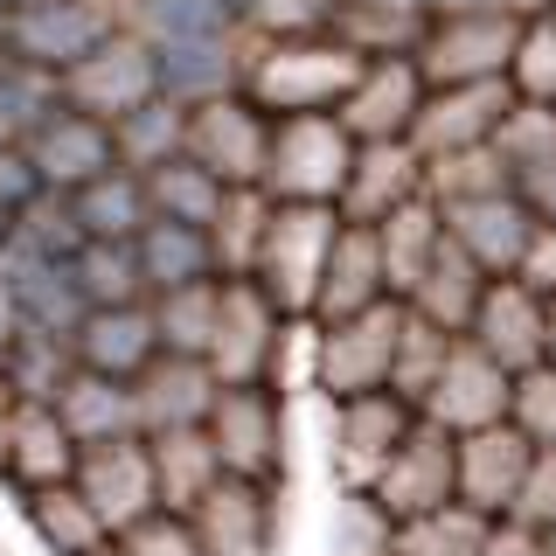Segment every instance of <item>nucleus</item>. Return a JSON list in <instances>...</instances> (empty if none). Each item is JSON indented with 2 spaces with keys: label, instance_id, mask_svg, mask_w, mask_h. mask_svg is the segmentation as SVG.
<instances>
[{
  "label": "nucleus",
  "instance_id": "1",
  "mask_svg": "<svg viewBox=\"0 0 556 556\" xmlns=\"http://www.w3.org/2000/svg\"><path fill=\"white\" fill-rule=\"evenodd\" d=\"M369 56H355L348 42H251V70H243V98L265 104L271 118H313V112H341L348 91L362 84Z\"/></svg>",
  "mask_w": 556,
  "mask_h": 556
},
{
  "label": "nucleus",
  "instance_id": "2",
  "mask_svg": "<svg viewBox=\"0 0 556 556\" xmlns=\"http://www.w3.org/2000/svg\"><path fill=\"white\" fill-rule=\"evenodd\" d=\"M355 153H362V139L348 132L334 112L278 118L271 126V161H265V195L278 208H341Z\"/></svg>",
  "mask_w": 556,
  "mask_h": 556
},
{
  "label": "nucleus",
  "instance_id": "3",
  "mask_svg": "<svg viewBox=\"0 0 556 556\" xmlns=\"http://www.w3.org/2000/svg\"><path fill=\"white\" fill-rule=\"evenodd\" d=\"M410 306L404 300H382L369 313L341 327H313V390L327 404H355V396H382L396 369V348H404Z\"/></svg>",
  "mask_w": 556,
  "mask_h": 556
},
{
  "label": "nucleus",
  "instance_id": "4",
  "mask_svg": "<svg viewBox=\"0 0 556 556\" xmlns=\"http://www.w3.org/2000/svg\"><path fill=\"white\" fill-rule=\"evenodd\" d=\"M341 230H348L341 208H278L271 216L265 257H257V286L278 300L286 320H313L320 286H327V257H334Z\"/></svg>",
  "mask_w": 556,
  "mask_h": 556
},
{
  "label": "nucleus",
  "instance_id": "5",
  "mask_svg": "<svg viewBox=\"0 0 556 556\" xmlns=\"http://www.w3.org/2000/svg\"><path fill=\"white\" fill-rule=\"evenodd\" d=\"M286 334L292 320L257 278H223V320H216V348H208V369H216L223 390H265L278 376Z\"/></svg>",
  "mask_w": 556,
  "mask_h": 556
},
{
  "label": "nucleus",
  "instance_id": "6",
  "mask_svg": "<svg viewBox=\"0 0 556 556\" xmlns=\"http://www.w3.org/2000/svg\"><path fill=\"white\" fill-rule=\"evenodd\" d=\"M271 126H278V118L265 112V104H251L243 91L208 98V104L188 112V161L208 167L223 188H265Z\"/></svg>",
  "mask_w": 556,
  "mask_h": 556
},
{
  "label": "nucleus",
  "instance_id": "7",
  "mask_svg": "<svg viewBox=\"0 0 556 556\" xmlns=\"http://www.w3.org/2000/svg\"><path fill=\"white\" fill-rule=\"evenodd\" d=\"M161 98V56H153V42H139L132 28H118L104 49H91L77 70H63V104L84 118H98V126H118V118H132L139 104Z\"/></svg>",
  "mask_w": 556,
  "mask_h": 556
},
{
  "label": "nucleus",
  "instance_id": "8",
  "mask_svg": "<svg viewBox=\"0 0 556 556\" xmlns=\"http://www.w3.org/2000/svg\"><path fill=\"white\" fill-rule=\"evenodd\" d=\"M521 56V22H501V14H439L417 49V70H425L431 91H459V84H501L515 77Z\"/></svg>",
  "mask_w": 556,
  "mask_h": 556
},
{
  "label": "nucleus",
  "instance_id": "9",
  "mask_svg": "<svg viewBox=\"0 0 556 556\" xmlns=\"http://www.w3.org/2000/svg\"><path fill=\"white\" fill-rule=\"evenodd\" d=\"M126 28V14H112L104 0H35V8L8 14V56H22L49 77L77 70L91 49H104Z\"/></svg>",
  "mask_w": 556,
  "mask_h": 556
},
{
  "label": "nucleus",
  "instance_id": "10",
  "mask_svg": "<svg viewBox=\"0 0 556 556\" xmlns=\"http://www.w3.org/2000/svg\"><path fill=\"white\" fill-rule=\"evenodd\" d=\"M417 431V410L404 396H355V404H334V445H327V466H334L341 494H376V480L390 473V459L404 452V439Z\"/></svg>",
  "mask_w": 556,
  "mask_h": 556
},
{
  "label": "nucleus",
  "instance_id": "11",
  "mask_svg": "<svg viewBox=\"0 0 556 556\" xmlns=\"http://www.w3.org/2000/svg\"><path fill=\"white\" fill-rule=\"evenodd\" d=\"M208 445H216L223 473L230 480H257L271 486L286 473V410H278V390H223L216 410H208Z\"/></svg>",
  "mask_w": 556,
  "mask_h": 556
},
{
  "label": "nucleus",
  "instance_id": "12",
  "mask_svg": "<svg viewBox=\"0 0 556 556\" xmlns=\"http://www.w3.org/2000/svg\"><path fill=\"white\" fill-rule=\"evenodd\" d=\"M0 313L28 334H63L77 341L84 327V292H77V265H56V257H35L22 243L0 251Z\"/></svg>",
  "mask_w": 556,
  "mask_h": 556
},
{
  "label": "nucleus",
  "instance_id": "13",
  "mask_svg": "<svg viewBox=\"0 0 556 556\" xmlns=\"http://www.w3.org/2000/svg\"><path fill=\"white\" fill-rule=\"evenodd\" d=\"M452 501H459V439L417 417V431L390 459V473L376 480V508L390 521H417V515L452 508Z\"/></svg>",
  "mask_w": 556,
  "mask_h": 556
},
{
  "label": "nucleus",
  "instance_id": "14",
  "mask_svg": "<svg viewBox=\"0 0 556 556\" xmlns=\"http://www.w3.org/2000/svg\"><path fill=\"white\" fill-rule=\"evenodd\" d=\"M77 494L98 508V521L112 535L139 529L161 515V480H153V445L147 439H118V445H91L77 466Z\"/></svg>",
  "mask_w": 556,
  "mask_h": 556
},
{
  "label": "nucleus",
  "instance_id": "15",
  "mask_svg": "<svg viewBox=\"0 0 556 556\" xmlns=\"http://www.w3.org/2000/svg\"><path fill=\"white\" fill-rule=\"evenodd\" d=\"M515 104H521L515 77H501V84H459V91H431L425 112H417L410 147L425 153V161H445V153H466V147H494V132L508 126Z\"/></svg>",
  "mask_w": 556,
  "mask_h": 556
},
{
  "label": "nucleus",
  "instance_id": "16",
  "mask_svg": "<svg viewBox=\"0 0 556 556\" xmlns=\"http://www.w3.org/2000/svg\"><path fill=\"white\" fill-rule=\"evenodd\" d=\"M425 425L452 431V439H473V431H494L515 417V376L501 369V362H486L473 341H459V355H452V369L439 376V390H431V404L417 410Z\"/></svg>",
  "mask_w": 556,
  "mask_h": 556
},
{
  "label": "nucleus",
  "instance_id": "17",
  "mask_svg": "<svg viewBox=\"0 0 556 556\" xmlns=\"http://www.w3.org/2000/svg\"><path fill=\"white\" fill-rule=\"evenodd\" d=\"M445 216V237L459 243L466 257L486 271V278H515L521 271V257H529V243H535V208L521 202V188L515 195H480V202H452L439 208Z\"/></svg>",
  "mask_w": 556,
  "mask_h": 556
},
{
  "label": "nucleus",
  "instance_id": "18",
  "mask_svg": "<svg viewBox=\"0 0 556 556\" xmlns=\"http://www.w3.org/2000/svg\"><path fill=\"white\" fill-rule=\"evenodd\" d=\"M466 341H473L486 362H501L508 376L543 369V362H549V300H535L521 278H494Z\"/></svg>",
  "mask_w": 556,
  "mask_h": 556
},
{
  "label": "nucleus",
  "instance_id": "19",
  "mask_svg": "<svg viewBox=\"0 0 556 556\" xmlns=\"http://www.w3.org/2000/svg\"><path fill=\"white\" fill-rule=\"evenodd\" d=\"M425 98H431V84H425V70H417V56H390V63L362 70V84L348 91V104L334 118L362 139V147H382V139H410L417 132Z\"/></svg>",
  "mask_w": 556,
  "mask_h": 556
},
{
  "label": "nucleus",
  "instance_id": "20",
  "mask_svg": "<svg viewBox=\"0 0 556 556\" xmlns=\"http://www.w3.org/2000/svg\"><path fill=\"white\" fill-rule=\"evenodd\" d=\"M529 466H535V445L515 425L473 431V439H459V501L486 521H508L521 486H529Z\"/></svg>",
  "mask_w": 556,
  "mask_h": 556
},
{
  "label": "nucleus",
  "instance_id": "21",
  "mask_svg": "<svg viewBox=\"0 0 556 556\" xmlns=\"http://www.w3.org/2000/svg\"><path fill=\"white\" fill-rule=\"evenodd\" d=\"M132 396H139V431H147V439H174V431H208V410H216L223 382H216L208 362L161 355L132 382Z\"/></svg>",
  "mask_w": 556,
  "mask_h": 556
},
{
  "label": "nucleus",
  "instance_id": "22",
  "mask_svg": "<svg viewBox=\"0 0 556 556\" xmlns=\"http://www.w3.org/2000/svg\"><path fill=\"white\" fill-rule=\"evenodd\" d=\"M28 161L35 174H42V188H56V195H77V188H91L104 181V174H118V147H112V126H98V118H84V112H63L49 118L42 132L28 139Z\"/></svg>",
  "mask_w": 556,
  "mask_h": 556
},
{
  "label": "nucleus",
  "instance_id": "23",
  "mask_svg": "<svg viewBox=\"0 0 556 556\" xmlns=\"http://www.w3.org/2000/svg\"><path fill=\"white\" fill-rule=\"evenodd\" d=\"M425 195V153L410 139H382V147L355 153V174H348L341 195V223H362V230H382L396 208H410Z\"/></svg>",
  "mask_w": 556,
  "mask_h": 556
},
{
  "label": "nucleus",
  "instance_id": "24",
  "mask_svg": "<svg viewBox=\"0 0 556 556\" xmlns=\"http://www.w3.org/2000/svg\"><path fill=\"white\" fill-rule=\"evenodd\" d=\"M77 362L91 376H112V382H139L161 362V327H153V306H104V313H84L77 327Z\"/></svg>",
  "mask_w": 556,
  "mask_h": 556
},
{
  "label": "nucleus",
  "instance_id": "25",
  "mask_svg": "<svg viewBox=\"0 0 556 556\" xmlns=\"http://www.w3.org/2000/svg\"><path fill=\"white\" fill-rule=\"evenodd\" d=\"M390 300V271H382V237L348 223L334 257H327V286H320V306H313V327H341L355 313H369Z\"/></svg>",
  "mask_w": 556,
  "mask_h": 556
},
{
  "label": "nucleus",
  "instance_id": "26",
  "mask_svg": "<svg viewBox=\"0 0 556 556\" xmlns=\"http://www.w3.org/2000/svg\"><path fill=\"white\" fill-rule=\"evenodd\" d=\"M202 556H271V486L257 480H223L195 515Z\"/></svg>",
  "mask_w": 556,
  "mask_h": 556
},
{
  "label": "nucleus",
  "instance_id": "27",
  "mask_svg": "<svg viewBox=\"0 0 556 556\" xmlns=\"http://www.w3.org/2000/svg\"><path fill=\"white\" fill-rule=\"evenodd\" d=\"M486 286H494V278H486L473 257L445 237V251L431 257L425 286L410 292V313H417V320H431V327H445L452 341H466V334H473V320H480V306H486Z\"/></svg>",
  "mask_w": 556,
  "mask_h": 556
},
{
  "label": "nucleus",
  "instance_id": "28",
  "mask_svg": "<svg viewBox=\"0 0 556 556\" xmlns=\"http://www.w3.org/2000/svg\"><path fill=\"white\" fill-rule=\"evenodd\" d=\"M431 22L439 14H425V0H348L334 22V42H348L369 63H390V56H417Z\"/></svg>",
  "mask_w": 556,
  "mask_h": 556
},
{
  "label": "nucleus",
  "instance_id": "29",
  "mask_svg": "<svg viewBox=\"0 0 556 556\" xmlns=\"http://www.w3.org/2000/svg\"><path fill=\"white\" fill-rule=\"evenodd\" d=\"M84 466V445L70 439V425L49 404H14V480L28 494L42 486H70Z\"/></svg>",
  "mask_w": 556,
  "mask_h": 556
},
{
  "label": "nucleus",
  "instance_id": "30",
  "mask_svg": "<svg viewBox=\"0 0 556 556\" xmlns=\"http://www.w3.org/2000/svg\"><path fill=\"white\" fill-rule=\"evenodd\" d=\"M56 417L70 425V439H77L84 452H91V445H118V439H147V431H139L132 382H112V376H91V369L63 390Z\"/></svg>",
  "mask_w": 556,
  "mask_h": 556
},
{
  "label": "nucleus",
  "instance_id": "31",
  "mask_svg": "<svg viewBox=\"0 0 556 556\" xmlns=\"http://www.w3.org/2000/svg\"><path fill=\"white\" fill-rule=\"evenodd\" d=\"M147 445H153V480H161V515H195L230 480L208 431H174V439H147Z\"/></svg>",
  "mask_w": 556,
  "mask_h": 556
},
{
  "label": "nucleus",
  "instance_id": "32",
  "mask_svg": "<svg viewBox=\"0 0 556 556\" xmlns=\"http://www.w3.org/2000/svg\"><path fill=\"white\" fill-rule=\"evenodd\" d=\"M376 237H382V271H390V300H404V306H410V292L425 286L431 257L445 251V216H439V202L417 195L410 208H396V216L382 223Z\"/></svg>",
  "mask_w": 556,
  "mask_h": 556
},
{
  "label": "nucleus",
  "instance_id": "33",
  "mask_svg": "<svg viewBox=\"0 0 556 556\" xmlns=\"http://www.w3.org/2000/svg\"><path fill=\"white\" fill-rule=\"evenodd\" d=\"M77 376H84L77 341H63V334H28V327H14V334H8V390H14V404H49V410H56L63 390H70Z\"/></svg>",
  "mask_w": 556,
  "mask_h": 556
},
{
  "label": "nucleus",
  "instance_id": "34",
  "mask_svg": "<svg viewBox=\"0 0 556 556\" xmlns=\"http://www.w3.org/2000/svg\"><path fill=\"white\" fill-rule=\"evenodd\" d=\"M28 529L42 535V549H56V556H118V535L104 529L98 508L77 494V480L28 494Z\"/></svg>",
  "mask_w": 556,
  "mask_h": 556
},
{
  "label": "nucleus",
  "instance_id": "35",
  "mask_svg": "<svg viewBox=\"0 0 556 556\" xmlns=\"http://www.w3.org/2000/svg\"><path fill=\"white\" fill-rule=\"evenodd\" d=\"M112 147H118V167L139 174V181L174 167V161H188V104H174V98L139 104L132 118L112 126Z\"/></svg>",
  "mask_w": 556,
  "mask_h": 556
},
{
  "label": "nucleus",
  "instance_id": "36",
  "mask_svg": "<svg viewBox=\"0 0 556 556\" xmlns=\"http://www.w3.org/2000/svg\"><path fill=\"white\" fill-rule=\"evenodd\" d=\"M139 265H147V292L161 300V292H181V286H208L216 278V243L208 230H188V223H147V237H139Z\"/></svg>",
  "mask_w": 556,
  "mask_h": 556
},
{
  "label": "nucleus",
  "instance_id": "37",
  "mask_svg": "<svg viewBox=\"0 0 556 556\" xmlns=\"http://www.w3.org/2000/svg\"><path fill=\"white\" fill-rule=\"evenodd\" d=\"M77 223H84V237L91 243H139L147 237V223H153V202H147V181L139 174H104V181L91 188H77Z\"/></svg>",
  "mask_w": 556,
  "mask_h": 556
},
{
  "label": "nucleus",
  "instance_id": "38",
  "mask_svg": "<svg viewBox=\"0 0 556 556\" xmlns=\"http://www.w3.org/2000/svg\"><path fill=\"white\" fill-rule=\"evenodd\" d=\"M271 216H278V202L265 195V188H230L216 230H208V243H216V278H257V257H265Z\"/></svg>",
  "mask_w": 556,
  "mask_h": 556
},
{
  "label": "nucleus",
  "instance_id": "39",
  "mask_svg": "<svg viewBox=\"0 0 556 556\" xmlns=\"http://www.w3.org/2000/svg\"><path fill=\"white\" fill-rule=\"evenodd\" d=\"M126 28L153 49H174V42H216V35H237L243 22L223 0H132L126 8Z\"/></svg>",
  "mask_w": 556,
  "mask_h": 556
},
{
  "label": "nucleus",
  "instance_id": "40",
  "mask_svg": "<svg viewBox=\"0 0 556 556\" xmlns=\"http://www.w3.org/2000/svg\"><path fill=\"white\" fill-rule=\"evenodd\" d=\"M216 320H223V278H208V286H181V292H161V300H153L161 355L208 362V348H216Z\"/></svg>",
  "mask_w": 556,
  "mask_h": 556
},
{
  "label": "nucleus",
  "instance_id": "41",
  "mask_svg": "<svg viewBox=\"0 0 556 556\" xmlns=\"http://www.w3.org/2000/svg\"><path fill=\"white\" fill-rule=\"evenodd\" d=\"M77 292H84L91 313H104V306H153L139 243H84L77 251Z\"/></svg>",
  "mask_w": 556,
  "mask_h": 556
},
{
  "label": "nucleus",
  "instance_id": "42",
  "mask_svg": "<svg viewBox=\"0 0 556 556\" xmlns=\"http://www.w3.org/2000/svg\"><path fill=\"white\" fill-rule=\"evenodd\" d=\"M147 202H153V216H161V223L216 230V216H223V202H230V188H223L208 167H195V161H174V167H161V174H147Z\"/></svg>",
  "mask_w": 556,
  "mask_h": 556
},
{
  "label": "nucleus",
  "instance_id": "43",
  "mask_svg": "<svg viewBox=\"0 0 556 556\" xmlns=\"http://www.w3.org/2000/svg\"><path fill=\"white\" fill-rule=\"evenodd\" d=\"M425 195L452 208V202H480V195H515V174L494 147H466L445 161H425Z\"/></svg>",
  "mask_w": 556,
  "mask_h": 556
},
{
  "label": "nucleus",
  "instance_id": "44",
  "mask_svg": "<svg viewBox=\"0 0 556 556\" xmlns=\"http://www.w3.org/2000/svg\"><path fill=\"white\" fill-rule=\"evenodd\" d=\"M452 355H459V341H452L445 327H431V320H417V313H410L404 348H396V369H390V396H404L410 410H425L431 390H439V376L452 369Z\"/></svg>",
  "mask_w": 556,
  "mask_h": 556
},
{
  "label": "nucleus",
  "instance_id": "45",
  "mask_svg": "<svg viewBox=\"0 0 556 556\" xmlns=\"http://www.w3.org/2000/svg\"><path fill=\"white\" fill-rule=\"evenodd\" d=\"M486 529H494L486 515H473L466 501H452V508H439V515L396 521V556H480Z\"/></svg>",
  "mask_w": 556,
  "mask_h": 556
},
{
  "label": "nucleus",
  "instance_id": "46",
  "mask_svg": "<svg viewBox=\"0 0 556 556\" xmlns=\"http://www.w3.org/2000/svg\"><path fill=\"white\" fill-rule=\"evenodd\" d=\"M14 243L35 251V257H56V265H77V251L91 237H84V223H77V202L56 195V188H42V195L14 216Z\"/></svg>",
  "mask_w": 556,
  "mask_h": 556
},
{
  "label": "nucleus",
  "instance_id": "47",
  "mask_svg": "<svg viewBox=\"0 0 556 556\" xmlns=\"http://www.w3.org/2000/svg\"><path fill=\"white\" fill-rule=\"evenodd\" d=\"M341 8L348 0H257V8L243 14V35L265 42V49H278V42H327L334 22H341Z\"/></svg>",
  "mask_w": 556,
  "mask_h": 556
},
{
  "label": "nucleus",
  "instance_id": "48",
  "mask_svg": "<svg viewBox=\"0 0 556 556\" xmlns=\"http://www.w3.org/2000/svg\"><path fill=\"white\" fill-rule=\"evenodd\" d=\"M494 153L508 161L515 188L529 181V174L556 167V104H529V98H521L515 112H508V126L494 132Z\"/></svg>",
  "mask_w": 556,
  "mask_h": 556
},
{
  "label": "nucleus",
  "instance_id": "49",
  "mask_svg": "<svg viewBox=\"0 0 556 556\" xmlns=\"http://www.w3.org/2000/svg\"><path fill=\"white\" fill-rule=\"evenodd\" d=\"M334 556H396V521L376 508V494H341Z\"/></svg>",
  "mask_w": 556,
  "mask_h": 556
},
{
  "label": "nucleus",
  "instance_id": "50",
  "mask_svg": "<svg viewBox=\"0 0 556 556\" xmlns=\"http://www.w3.org/2000/svg\"><path fill=\"white\" fill-rule=\"evenodd\" d=\"M508 425L529 439L535 452H556V362H543V369L515 376V417Z\"/></svg>",
  "mask_w": 556,
  "mask_h": 556
},
{
  "label": "nucleus",
  "instance_id": "51",
  "mask_svg": "<svg viewBox=\"0 0 556 556\" xmlns=\"http://www.w3.org/2000/svg\"><path fill=\"white\" fill-rule=\"evenodd\" d=\"M515 91L529 104H556V14L521 28V56H515Z\"/></svg>",
  "mask_w": 556,
  "mask_h": 556
},
{
  "label": "nucleus",
  "instance_id": "52",
  "mask_svg": "<svg viewBox=\"0 0 556 556\" xmlns=\"http://www.w3.org/2000/svg\"><path fill=\"white\" fill-rule=\"evenodd\" d=\"M118 556H202V535L188 515H153L118 535Z\"/></svg>",
  "mask_w": 556,
  "mask_h": 556
},
{
  "label": "nucleus",
  "instance_id": "53",
  "mask_svg": "<svg viewBox=\"0 0 556 556\" xmlns=\"http://www.w3.org/2000/svg\"><path fill=\"white\" fill-rule=\"evenodd\" d=\"M515 521H529V529H556V452H535V466H529V486H521V501H515Z\"/></svg>",
  "mask_w": 556,
  "mask_h": 556
},
{
  "label": "nucleus",
  "instance_id": "54",
  "mask_svg": "<svg viewBox=\"0 0 556 556\" xmlns=\"http://www.w3.org/2000/svg\"><path fill=\"white\" fill-rule=\"evenodd\" d=\"M42 195V174H35V161L22 147H0V208L8 216H22V208Z\"/></svg>",
  "mask_w": 556,
  "mask_h": 556
},
{
  "label": "nucleus",
  "instance_id": "55",
  "mask_svg": "<svg viewBox=\"0 0 556 556\" xmlns=\"http://www.w3.org/2000/svg\"><path fill=\"white\" fill-rule=\"evenodd\" d=\"M515 278L535 292V300H556V230H549V223L535 230V243H529V257H521Z\"/></svg>",
  "mask_w": 556,
  "mask_h": 556
},
{
  "label": "nucleus",
  "instance_id": "56",
  "mask_svg": "<svg viewBox=\"0 0 556 556\" xmlns=\"http://www.w3.org/2000/svg\"><path fill=\"white\" fill-rule=\"evenodd\" d=\"M480 556H549V535L508 515V521H494V529H486V549Z\"/></svg>",
  "mask_w": 556,
  "mask_h": 556
},
{
  "label": "nucleus",
  "instance_id": "57",
  "mask_svg": "<svg viewBox=\"0 0 556 556\" xmlns=\"http://www.w3.org/2000/svg\"><path fill=\"white\" fill-rule=\"evenodd\" d=\"M445 14H501V22H543L556 14V0H445Z\"/></svg>",
  "mask_w": 556,
  "mask_h": 556
},
{
  "label": "nucleus",
  "instance_id": "58",
  "mask_svg": "<svg viewBox=\"0 0 556 556\" xmlns=\"http://www.w3.org/2000/svg\"><path fill=\"white\" fill-rule=\"evenodd\" d=\"M521 202L535 208V223H549V230H556V167L529 174V181H521Z\"/></svg>",
  "mask_w": 556,
  "mask_h": 556
},
{
  "label": "nucleus",
  "instance_id": "59",
  "mask_svg": "<svg viewBox=\"0 0 556 556\" xmlns=\"http://www.w3.org/2000/svg\"><path fill=\"white\" fill-rule=\"evenodd\" d=\"M0 473H14V410H0Z\"/></svg>",
  "mask_w": 556,
  "mask_h": 556
},
{
  "label": "nucleus",
  "instance_id": "60",
  "mask_svg": "<svg viewBox=\"0 0 556 556\" xmlns=\"http://www.w3.org/2000/svg\"><path fill=\"white\" fill-rule=\"evenodd\" d=\"M223 8H230V14H237V22H243V14H251V8H257V0H223Z\"/></svg>",
  "mask_w": 556,
  "mask_h": 556
},
{
  "label": "nucleus",
  "instance_id": "61",
  "mask_svg": "<svg viewBox=\"0 0 556 556\" xmlns=\"http://www.w3.org/2000/svg\"><path fill=\"white\" fill-rule=\"evenodd\" d=\"M549 362H556V300H549Z\"/></svg>",
  "mask_w": 556,
  "mask_h": 556
},
{
  "label": "nucleus",
  "instance_id": "62",
  "mask_svg": "<svg viewBox=\"0 0 556 556\" xmlns=\"http://www.w3.org/2000/svg\"><path fill=\"white\" fill-rule=\"evenodd\" d=\"M549 556H556V529H549Z\"/></svg>",
  "mask_w": 556,
  "mask_h": 556
}]
</instances>
